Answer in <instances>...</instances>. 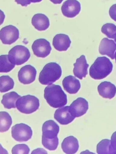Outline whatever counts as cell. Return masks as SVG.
<instances>
[{
	"label": "cell",
	"instance_id": "1",
	"mask_svg": "<svg viewBox=\"0 0 116 154\" xmlns=\"http://www.w3.org/2000/svg\"><path fill=\"white\" fill-rule=\"evenodd\" d=\"M44 96L47 103L54 108L62 107L67 103V95L58 85L53 84L47 86Z\"/></svg>",
	"mask_w": 116,
	"mask_h": 154
},
{
	"label": "cell",
	"instance_id": "2",
	"mask_svg": "<svg viewBox=\"0 0 116 154\" xmlns=\"http://www.w3.org/2000/svg\"><path fill=\"white\" fill-rule=\"evenodd\" d=\"M113 67L112 63L107 57H98L90 68L89 75L95 79H103L111 73Z\"/></svg>",
	"mask_w": 116,
	"mask_h": 154
},
{
	"label": "cell",
	"instance_id": "3",
	"mask_svg": "<svg viewBox=\"0 0 116 154\" xmlns=\"http://www.w3.org/2000/svg\"><path fill=\"white\" fill-rule=\"evenodd\" d=\"M62 72L59 64L55 62L49 63L44 66L40 72L39 81L42 85H51L60 79Z\"/></svg>",
	"mask_w": 116,
	"mask_h": 154
},
{
	"label": "cell",
	"instance_id": "4",
	"mask_svg": "<svg viewBox=\"0 0 116 154\" xmlns=\"http://www.w3.org/2000/svg\"><path fill=\"white\" fill-rule=\"evenodd\" d=\"M16 107L21 112L26 114L31 113L37 110L39 101L34 96L27 95L19 98L16 102Z\"/></svg>",
	"mask_w": 116,
	"mask_h": 154
},
{
	"label": "cell",
	"instance_id": "5",
	"mask_svg": "<svg viewBox=\"0 0 116 154\" xmlns=\"http://www.w3.org/2000/svg\"><path fill=\"white\" fill-rule=\"evenodd\" d=\"M30 56V51L27 48L22 45H17L9 51L8 57L11 63L19 65L27 62Z\"/></svg>",
	"mask_w": 116,
	"mask_h": 154
},
{
	"label": "cell",
	"instance_id": "6",
	"mask_svg": "<svg viewBox=\"0 0 116 154\" xmlns=\"http://www.w3.org/2000/svg\"><path fill=\"white\" fill-rule=\"evenodd\" d=\"M11 135L16 140L19 142L26 141L30 139L32 135L31 128L24 123L15 125L11 128Z\"/></svg>",
	"mask_w": 116,
	"mask_h": 154
},
{
	"label": "cell",
	"instance_id": "7",
	"mask_svg": "<svg viewBox=\"0 0 116 154\" xmlns=\"http://www.w3.org/2000/svg\"><path fill=\"white\" fill-rule=\"evenodd\" d=\"M18 29L15 26L9 25L2 28L0 31V38L4 44L11 45L19 38Z\"/></svg>",
	"mask_w": 116,
	"mask_h": 154
},
{
	"label": "cell",
	"instance_id": "8",
	"mask_svg": "<svg viewBox=\"0 0 116 154\" xmlns=\"http://www.w3.org/2000/svg\"><path fill=\"white\" fill-rule=\"evenodd\" d=\"M34 54L38 57L44 58L50 53L51 47L50 43L44 38H39L35 40L32 45Z\"/></svg>",
	"mask_w": 116,
	"mask_h": 154
},
{
	"label": "cell",
	"instance_id": "9",
	"mask_svg": "<svg viewBox=\"0 0 116 154\" xmlns=\"http://www.w3.org/2000/svg\"><path fill=\"white\" fill-rule=\"evenodd\" d=\"M37 71L35 68L30 65L23 66L18 72V77L19 81L24 84H28L33 82L35 80Z\"/></svg>",
	"mask_w": 116,
	"mask_h": 154
},
{
	"label": "cell",
	"instance_id": "10",
	"mask_svg": "<svg viewBox=\"0 0 116 154\" xmlns=\"http://www.w3.org/2000/svg\"><path fill=\"white\" fill-rule=\"evenodd\" d=\"M81 9L80 2L77 0H67L63 3L61 9L63 15L73 18L80 12Z\"/></svg>",
	"mask_w": 116,
	"mask_h": 154
},
{
	"label": "cell",
	"instance_id": "11",
	"mask_svg": "<svg viewBox=\"0 0 116 154\" xmlns=\"http://www.w3.org/2000/svg\"><path fill=\"white\" fill-rule=\"evenodd\" d=\"M69 111L75 117H80L87 112L88 108V101L82 97H78L73 101L69 106Z\"/></svg>",
	"mask_w": 116,
	"mask_h": 154
},
{
	"label": "cell",
	"instance_id": "12",
	"mask_svg": "<svg viewBox=\"0 0 116 154\" xmlns=\"http://www.w3.org/2000/svg\"><path fill=\"white\" fill-rule=\"evenodd\" d=\"M69 106L61 107L57 109L54 114V119L60 124L67 125L75 118L69 111Z\"/></svg>",
	"mask_w": 116,
	"mask_h": 154
},
{
	"label": "cell",
	"instance_id": "13",
	"mask_svg": "<svg viewBox=\"0 0 116 154\" xmlns=\"http://www.w3.org/2000/svg\"><path fill=\"white\" fill-rule=\"evenodd\" d=\"M73 72L74 75L80 79L85 78L88 74V68L89 65L87 63L85 56L82 55L77 59L73 64Z\"/></svg>",
	"mask_w": 116,
	"mask_h": 154
},
{
	"label": "cell",
	"instance_id": "14",
	"mask_svg": "<svg viewBox=\"0 0 116 154\" xmlns=\"http://www.w3.org/2000/svg\"><path fill=\"white\" fill-rule=\"evenodd\" d=\"M116 50V44L113 40L105 38L101 41L99 47V51L101 54L107 55L114 59Z\"/></svg>",
	"mask_w": 116,
	"mask_h": 154
},
{
	"label": "cell",
	"instance_id": "15",
	"mask_svg": "<svg viewBox=\"0 0 116 154\" xmlns=\"http://www.w3.org/2000/svg\"><path fill=\"white\" fill-rule=\"evenodd\" d=\"M71 42L68 35L64 34H59L54 37L53 45L55 48L58 51H66L70 46Z\"/></svg>",
	"mask_w": 116,
	"mask_h": 154
},
{
	"label": "cell",
	"instance_id": "16",
	"mask_svg": "<svg viewBox=\"0 0 116 154\" xmlns=\"http://www.w3.org/2000/svg\"><path fill=\"white\" fill-rule=\"evenodd\" d=\"M62 84L64 90L70 94L76 93L81 87L79 80L72 75L66 77L63 80Z\"/></svg>",
	"mask_w": 116,
	"mask_h": 154
},
{
	"label": "cell",
	"instance_id": "17",
	"mask_svg": "<svg viewBox=\"0 0 116 154\" xmlns=\"http://www.w3.org/2000/svg\"><path fill=\"white\" fill-rule=\"evenodd\" d=\"M61 147L64 152L66 154H74L79 149L78 141L74 136H69L63 140L61 143Z\"/></svg>",
	"mask_w": 116,
	"mask_h": 154
},
{
	"label": "cell",
	"instance_id": "18",
	"mask_svg": "<svg viewBox=\"0 0 116 154\" xmlns=\"http://www.w3.org/2000/svg\"><path fill=\"white\" fill-rule=\"evenodd\" d=\"M99 94L102 97L111 99L116 93V87L110 82L104 81L102 82L98 87Z\"/></svg>",
	"mask_w": 116,
	"mask_h": 154
},
{
	"label": "cell",
	"instance_id": "19",
	"mask_svg": "<svg viewBox=\"0 0 116 154\" xmlns=\"http://www.w3.org/2000/svg\"><path fill=\"white\" fill-rule=\"evenodd\" d=\"M32 25L39 31H44L50 26V21L48 17L45 14L38 13L33 17L31 20Z\"/></svg>",
	"mask_w": 116,
	"mask_h": 154
},
{
	"label": "cell",
	"instance_id": "20",
	"mask_svg": "<svg viewBox=\"0 0 116 154\" xmlns=\"http://www.w3.org/2000/svg\"><path fill=\"white\" fill-rule=\"evenodd\" d=\"M59 130V126L55 121L48 120L43 125L42 135L47 137H56L57 136Z\"/></svg>",
	"mask_w": 116,
	"mask_h": 154
},
{
	"label": "cell",
	"instance_id": "21",
	"mask_svg": "<svg viewBox=\"0 0 116 154\" xmlns=\"http://www.w3.org/2000/svg\"><path fill=\"white\" fill-rule=\"evenodd\" d=\"M21 97V96L16 92L11 91L3 95L1 103L4 107L6 109L15 108L16 102Z\"/></svg>",
	"mask_w": 116,
	"mask_h": 154
},
{
	"label": "cell",
	"instance_id": "22",
	"mask_svg": "<svg viewBox=\"0 0 116 154\" xmlns=\"http://www.w3.org/2000/svg\"><path fill=\"white\" fill-rule=\"evenodd\" d=\"M12 123L11 118L9 113L5 111L0 112V131L4 132L8 131Z\"/></svg>",
	"mask_w": 116,
	"mask_h": 154
},
{
	"label": "cell",
	"instance_id": "23",
	"mask_svg": "<svg viewBox=\"0 0 116 154\" xmlns=\"http://www.w3.org/2000/svg\"><path fill=\"white\" fill-rule=\"evenodd\" d=\"M14 81L8 75H2L0 77V91L5 92L12 89L14 86Z\"/></svg>",
	"mask_w": 116,
	"mask_h": 154
},
{
	"label": "cell",
	"instance_id": "24",
	"mask_svg": "<svg viewBox=\"0 0 116 154\" xmlns=\"http://www.w3.org/2000/svg\"><path fill=\"white\" fill-rule=\"evenodd\" d=\"M15 65L9 60L8 55H2L0 56V72H8L10 71L15 67Z\"/></svg>",
	"mask_w": 116,
	"mask_h": 154
},
{
	"label": "cell",
	"instance_id": "25",
	"mask_svg": "<svg viewBox=\"0 0 116 154\" xmlns=\"http://www.w3.org/2000/svg\"><path fill=\"white\" fill-rule=\"evenodd\" d=\"M42 143L46 148L50 150H54L56 149L58 145V138L57 137L53 138H48L42 136Z\"/></svg>",
	"mask_w": 116,
	"mask_h": 154
},
{
	"label": "cell",
	"instance_id": "26",
	"mask_svg": "<svg viewBox=\"0 0 116 154\" xmlns=\"http://www.w3.org/2000/svg\"><path fill=\"white\" fill-rule=\"evenodd\" d=\"M101 31L108 38L114 39L116 33V26L112 23H105L102 26Z\"/></svg>",
	"mask_w": 116,
	"mask_h": 154
},
{
	"label": "cell",
	"instance_id": "27",
	"mask_svg": "<svg viewBox=\"0 0 116 154\" xmlns=\"http://www.w3.org/2000/svg\"><path fill=\"white\" fill-rule=\"evenodd\" d=\"M110 140L104 139L101 140L97 145L96 151L98 154H109V149Z\"/></svg>",
	"mask_w": 116,
	"mask_h": 154
},
{
	"label": "cell",
	"instance_id": "28",
	"mask_svg": "<svg viewBox=\"0 0 116 154\" xmlns=\"http://www.w3.org/2000/svg\"><path fill=\"white\" fill-rule=\"evenodd\" d=\"M30 149L27 145L24 144H18L12 148L11 152L13 154H28Z\"/></svg>",
	"mask_w": 116,
	"mask_h": 154
},
{
	"label": "cell",
	"instance_id": "29",
	"mask_svg": "<svg viewBox=\"0 0 116 154\" xmlns=\"http://www.w3.org/2000/svg\"><path fill=\"white\" fill-rule=\"evenodd\" d=\"M109 153V154H116V131L113 133L111 136Z\"/></svg>",
	"mask_w": 116,
	"mask_h": 154
},
{
	"label": "cell",
	"instance_id": "30",
	"mask_svg": "<svg viewBox=\"0 0 116 154\" xmlns=\"http://www.w3.org/2000/svg\"><path fill=\"white\" fill-rule=\"evenodd\" d=\"M109 13L111 17L116 22V4L113 5L111 7Z\"/></svg>",
	"mask_w": 116,
	"mask_h": 154
},
{
	"label": "cell",
	"instance_id": "31",
	"mask_svg": "<svg viewBox=\"0 0 116 154\" xmlns=\"http://www.w3.org/2000/svg\"><path fill=\"white\" fill-rule=\"evenodd\" d=\"M47 151L42 148H38L33 150L31 154H47Z\"/></svg>",
	"mask_w": 116,
	"mask_h": 154
},
{
	"label": "cell",
	"instance_id": "32",
	"mask_svg": "<svg viewBox=\"0 0 116 154\" xmlns=\"http://www.w3.org/2000/svg\"><path fill=\"white\" fill-rule=\"evenodd\" d=\"M15 1L18 4H20L23 6H26L31 3L27 0H15Z\"/></svg>",
	"mask_w": 116,
	"mask_h": 154
},
{
	"label": "cell",
	"instance_id": "33",
	"mask_svg": "<svg viewBox=\"0 0 116 154\" xmlns=\"http://www.w3.org/2000/svg\"><path fill=\"white\" fill-rule=\"evenodd\" d=\"M54 4H60L63 0H50Z\"/></svg>",
	"mask_w": 116,
	"mask_h": 154
},
{
	"label": "cell",
	"instance_id": "34",
	"mask_svg": "<svg viewBox=\"0 0 116 154\" xmlns=\"http://www.w3.org/2000/svg\"><path fill=\"white\" fill-rule=\"evenodd\" d=\"M30 2L36 3L41 2L42 0H27Z\"/></svg>",
	"mask_w": 116,
	"mask_h": 154
},
{
	"label": "cell",
	"instance_id": "35",
	"mask_svg": "<svg viewBox=\"0 0 116 154\" xmlns=\"http://www.w3.org/2000/svg\"><path fill=\"white\" fill-rule=\"evenodd\" d=\"M114 39L115 41L116 42V33L115 34L114 36Z\"/></svg>",
	"mask_w": 116,
	"mask_h": 154
}]
</instances>
